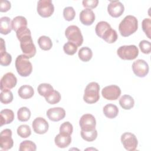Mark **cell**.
<instances>
[{"label": "cell", "instance_id": "1", "mask_svg": "<svg viewBox=\"0 0 151 151\" xmlns=\"http://www.w3.org/2000/svg\"><path fill=\"white\" fill-rule=\"evenodd\" d=\"M17 37L20 41L21 50L28 58L33 57L36 54V48L33 43L31 32L27 27L19 28L16 32Z\"/></svg>", "mask_w": 151, "mask_h": 151}, {"label": "cell", "instance_id": "2", "mask_svg": "<svg viewBox=\"0 0 151 151\" xmlns=\"http://www.w3.org/2000/svg\"><path fill=\"white\" fill-rule=\"evenodd\" d=\"M138 28V21L133 15H127L120 22L119 30L122 36L126 37L134 33Z\"/></svg>", "mask_w": 151, "mask_h": 151}, {"label": "cell", "instance_id": "3", "mask_svg": "<svg viewBox=\"0 0 151 151\" xmlns=\"http://www.w3.org/2000/svg\"><path fill=\"white\" fill-rule=\"evenodd\" d=\"M29 58L24 54L18 55L15 60V67L17 73L21 77H28L32 71V65Z\"/></svg>", "mask_w": 151, "mask_h": 151}, {"label": "cell", "instance_id": "4", "mask_svg": "<svg viewBox=\"0 0 151 151\" xmlns=\"http://www.w3.org/2000/svg\"><path fill=\"white\" fill-rule=\"evenodd\" d=\"M100 86L96 82H91L87 85L84 90L83 100L88 104L96 103L100 99Z\"/></svg>", "mask_w": 151, "mask_h": 151}, {"label": "cell", "instance_id": "5", "mask_svg": "<svg viewBox=\"0 0 151 151\" xmlns=\"http://www.w3.org/2000/svg\"><path fill=\"white\" fill-rule=\"evenodd\" d=\"M65 35L68 41L75 44L77 47L82 45L83 37L80 28L76 25H70L65 31Z\"/></svg>", "mask_w": 151, "mask_h": 151}, {"label": "cell", "instance_id": "6", "mask_svg": "<svg viewBox=\"0 0 151 151\" xmlns=\"http://www.w3.org/2000/svg\"><path fill=\"white\" fill-rule=\"evenodd\" d=\"M117 54L123 60H132L139 55V50L134 45H123L117 49Z\"/></svg>", "mask_w": 151, "mask_h": 151}, {"label": "cell", "instance_id": "7", "mask_svg": "<svg viewBox=\"0 0 151 151\" xmlns=\"http://www.w3.org/2000/svg\"><path fill=\"white\" fill-rule=\"evenodd\" d=\"M37 12L42 17L47 18L52 15L54 11L51 0H40L37 3Z\"/></svg>", "mask_w": 151, "mask_h": 151}, {"label": "cell", "instance_id": "8", "mask_svg": "<svg viewBox=\"0 0 151 151\" xmlns=\"http://www.w3.org/2000/svg\"><path fill=\"white\" fill-rule=\"evenodd\" d=\"M121 142L123 147L129 151L135 150L138 145L136 136L130 132L124 133L121 136Z\"/></svg>", "mask_w": 151, "mask_h": 151}, {"label": "cell", "instance_id": "9", "mask_svg": "<svg viewBox=\"0 0 151 151\" xmlns=\"http://www.w3.org/2000/svg\"><path fill=\"white\" fill-rule=\"evenodd\" d=\"M148 64L143 60L139 59L132 64V70L134 74L139 77H145L149 73Z\"/></svg>", "mask_w": 151, "mask_h": 151}, {"label": "cell", "instance_id": "10", "mask_svg": "<svg viewBox=\"0 0 151 151\" xmlns=\"http://www.w3.org/2000/svg\"><path fill=\"white\" fill-rule=\"evenodd\" d=\"M103 97L109 100H116L121 94L120 87L116 85H110L104 87L101 91Z\"/></svg>", "mask_w": 151, "mask_h": 151}, {"label": "cell", "instance_id": "11", "mask_svg": "<svg viewBox=\"0 0 151 151\" xmlns=\"http://www.w3.org/2000/svg\"><path fill=\"white\" fill-rule=\"evenodd\" d=\"M14 140L12 138V131L11 129H5L1 132L0 147L2 149L7 150L12 147Z\"/></svg>", "mask_w": 151, "mask_h": 151}, {"label": "cell", "instance_id": "12", "mask_svg": "<svg viewBox=\"0 0 151 151\" xmlns=\"http://www.w3.org/2000/svg\"><path fill=\"white\" fill-rule=\"evenodd\" d=\"M79 124L82 130H92L95 129L96 120L93 115L91 114H85L81 117Z\"/></svg>", "mask_w": 151, "mask_h": 151}, {"label": "cell", "instance_id": "13", "mask_svg": "<svg viewBox=\"0 0 151 151\" xmlns=\"http://www.w3.org/2000/svg\"><path fill=\"white\" fill-rule=\"evenodd\" d=\"M17 83V78L11 72L7 73L3 76L1 80L0 88L1 91L10 90L14 88Z\"/></svg>", "mask_w": 151, "mask_h": 151}, {"label": "cell", "instance_id": "14", "mask_svg": "<svg viewBox=\"0 0 151 151\" xmlns=\"http://www.w3.org/2000/svg\"><path fill=\"white\" fill-rule=\"evenodd\" d=\"M124 10L123 4L119 1H111L107 6L109 14L114 18L120 17Z\"/></svg>", "mask_w": 151, "mask_h": 151}, {"label": "cell", "instance_id": "15", "mask_svg": "<svg viewBox=\"0 0 151 151\" xmlns=\"http://www.w3.org/2000/svg\"><path fill=\"white\" fill-rule=\"evenodd\" d=\"M32 126L34 132L40 134L45 133L49 127L48 123L45 119L41 117H37L33 120Z\"/></svg>", "mask_w": 151, "mask_h": 151}, {"label": "cell", "instance_id": "16", "mask_svg": "<svg viewBox=\"0 0 151 151\" xmlns=\"http://www.w3.org/2000/svg\"><path fill=\"white\" fill-rule=\"evenodd\" d=\"M47 116L50 120L58 122L65 117V111L62 107L50 108L47 111Z\"/></svg>", "mask_w": 151, "mask_h": 151}, {"label": "cell", "instance_id": "17", "mask_svg": "<svg viewBox=\"0 0 151 151\" xmlns=\"http://www.w3.org/2000/svg\"><path fill=\"white\" fill-rule=\"evenodd\" d=\"M80 20L85 25H90L95 21V14L94 12L89 8L82 10L80 14Z\"/></svg>", "mask_w": 151, "mask_h": 151}, {"label": "cell", "instance_id": "18", "mask_svg": "<svg viewBox=\"0 0 151 151\" xmlns=\"http://www.w3.org/2000/svg\"><path fill=\"white\" fill-rule=\"evenodd\" d=\"M1 44L0 48V63L3 66L9 65L12 61L11 55L6 52L5 48V41L2 38H1Z\"/></svg>", "mask_w": 151, "mask_h": 151}, {"label": "cell", "instance_id": "19", "mask_svg": "<svg viewBox=\"0 0 151 151\" xmlns=\"http://www.w3.org/2000/svg\"><path fill=\"white\" fill-rule=\"evenodd\" d=\"M55 144L60 148H65L68 147L71 142V137L70 135L59 133L54 139Z\"/></svg>", "mask_w": 151, "mask_h": 151}, {"label": "cell", "instance_id": "20", "mask_svg": "<svg viewBox=\"0 0 151 151\" xmlns=\"http://www.w3.org/2000/svg\"><path fill=\"white\" fill-rule=\"evenodd\" d=\"M1 126L11 123L14 119V113L12 110L4 109L1 111Z\"/></svg>", "mask_w": 151, "mask_h": 151}, {"label": "cell", "instance_id": "21", "mask_svg": "<svg viewBox=\"0 0 151 151\" xmlns=\"http://www.w3.org/2000/svg\"><path fill=\"white\" fill-rule=\"evenodd\" d=\"M103 111L105 116L107 118L114 119L118 115L119 109L116 105L109 103L103 107Z\"/></svg>", "mask_w": 151, "mask_h": 151}, {"label": "cell", "instance_id": "22", "mask_svg": "<svg viewBox=\"0 0 151 151\" xmlns=\"http://www.w3.org/2000/svg\"><path fill=\"white\" fill-rule=\"evenodd\" d=\"M12 26L11 19L8 17H3L0 19V32L3 35H7L11 32Z\"/></svg>", "mask_w": 151, "mask_h": 151}, {"label": "cell", "instance_id": "23", "mask_svg": "<svg viewBox=\"0 0 151 151\" xmlns=\"http://www.w3.org/2000/svg\"><path fill=\"white\" fill-rule=\"evenodd\" d=\"M34 93V89L29 85H23L19 87L18 90L19 96L23 99H28L31 98Z\"/></svg>", "mask_w": 151, "mask_h": 151}, {"label": "cell", "instance_id": "24", "mask_svg": "<svg viewBox=\"0 0 151 151\" xmlns=\"http://www.w3.org/2000/svg\"><path fill=\"white\" fill-rule=\"evenodd\" d=\"M106 42L109 44L114 43L118 38V35L116 30L111 28V27L107 29L102 35L101 37Z\"/></svg>", "mask_w": 151, "mask_h": 151}, {"label": "cell", "instance_id": "25", "mask_svg": "<svg viewBox=\"0 0 151 151\" xmlns=\"http://www.w3.org/2000/svg\"><path fill=\"white\" fill-rule=\"evenodd\" d=\"M12 29L17 32L19 28L27 27V20L23 16H17L11 21Z\"/></svg>", "mask_w": 151, "mask_h": 151}, {"label": "cell", "instance_id": "26", "mask_svg": "<svg viewBox=\"0 0 151 151\" xmlns=\"http://www.w3.org/2000/svg\"><path fill=\"white\" fill-rule=\"evenodd\" d=\"M119 104L123 109L130 110L134 106V101L132 96L125 94L120 97L119 100Z\"/></svg>", "mask_w": 151, "mask_h": 151}, {"label": "cell", "instance_id": "27", "mask_svg": "<svg viewBox=\"0 0 151 151\" xmlns=\"http://www.w3.org/2000/svg\"><path fill=\"white\" fill-rule=\"evenodd\" d=\"M78 55L81 61L84 62H87L90 61L92 58L93 52L90 48L87 47H84L79 50Z\"/></svg>", "mask_w": 151, "mask_h": 151}, {"label": "cell", "instance_id": "28", "mask_svg": "<svg viewBox=\"0 0 151 151\" xmlns=\"http://www.w3.org/2000/svg\"><path fill=\"white\" fill-rule=\"evenodd\" d=\"M38 44L41 49L44 51L49 50L52 46V42L50 38L47 36H41L38 40Z\"/></svg>", "mask_w": 151, "mask_h": 151}, {"label": "cell", "instance_id": "29", "mask_svg": "<svg viewBox=\"0 0 151 151\" xmlns=\"http://www.w3.org/2000/svg\"><path fill=\"white\" fill-rule=\"evenodd\" d=\"M37 90L40 96L45 97L53 91L54 88L52 87V86L50 84L41 83L38 86Z\"/></svg>", "mask_w": 151, "mask_h": 151}, {"label": "cell", "instance_id": "30", "mask_svg": "<svg viewBox=\"0 0 151 151\" xmlns=\"http://www.w3.org/2000/svg\"><path fill=\"white\" fill-rule=\"evenodd\" d=\"M18 119L21 122H27L31 117V111L26 107H22L17 111Z\"/></svg>", "mask_w": 151, "mask_h": 151}, {"label": "cell", "instance_id": "31", "mask_svg": "<svg viewBox=\"0 0 151 151\" xmlns=\"http://www.w3.org/2000/svg\"><path fill=\"white\" fill-rule=\"evenodd\" d=\"M81 137L87 141V142H92L97 137V131L95 129L88 131L81 130Z\"/></svg>", "mask_w": 151, "mask_h": 151}, {"label": "cell", "instance_id": "32", "mask_svg": "<svg viewBox=\"0 0 151 151\" xmlns=\"http://www.w3.org/2000/svg\"><path fill=\"white\" fill-rule=\"evenodd\" d=\"M37 146L35 143L31 140H24L19 145V151H35Z\"/></svg>", "mask_w": 151, "mask_h": 151}, {"label": "cell", "instance_id": "33", "mask_svg": "<svg viewBox=\"0 0 151 151\" xmlns=\"http://www.w3.org/2000/svg\"><path fill=\"white\" fill-rule=\"evenodd\" d=\"M110 27H111L110 25L107 22L103 21H100L98 22L96 26V28H95L96 33L99 37L101 38L103 33L105 32V31H106L107 29H109Z\"/></svg>", "mask_w": 151, "mask_h": 151}, {"label": "cell", "instance_id": "34", "mask_svg": "<svg viewBox=\"0 0 151 151\" xmlns=\"http://www.w3.org/2000/svg\"><path fill=\"white\" fill-rule=\"evenodd\" d=\"M45 100L51 104H55L58 103L61 100L60 93L56 90H53V91L48 96L45 97Z\"/></svg>", "mask_w": 151, "mask_h": 151}, {"label": "cell", "instance_id": "35", "mask_svg": "<svg viewBox=\"0 0 151 151\" xmlns=\"http://www.w3.org/2000/svg\"><path fill=\"white\" fill-rule=\"evenodd\" d=\"M0 96L1 102L5 104H8L13 100V94L10 90H4L2 91Z\"/></svg>", "mask_w": 151, "mask_h": 151}, {"label": "cell", "instance_id": "36", "mask_svg": "<svg viewBox=\"0 0 151 151\" xmlns=\"http://www.w3.org/2000/svg\"><path fill=\"white\" fill-rule=\"evenodd\" d=\"M17 134L22 138H27L31 134V130L29 126L22 124L17 129Z\"/></svg>", "mask_w": 151, "mask_h": 151}, {"label": "cell", "instance_id": "37", "mask_svg": "<svg viewBox=\"0 0 151 151\" xmlns=\"http://www.w3.org/2000/svg\"><path fill=\"white\" fill-rule=\"evenodd\" d=\"M78 47L72 42L68 41L63 46L64 52L68 55H74L77 51Z\"/></svg>", "mask_w": 151, "mask_h": 151}, {"label": "cell", "instance_id": "38", "mask_svg": "<svg viewBox=\"0 0 151 151\" xmlns=\"http://www.w3.org/2000/svg\"><path fill=\"white\" fill-rule=\"evenodd\" d=\"M63 16L65 20L72 21L76 16L75 10L71 6H67L63 10Z\"/></svg>", "mask_w": 151, "mask_h": 151}, {"label": "cell", "instance_id": "39", "mask_svg": "<svg viewBox=\"0 0 151 151\" xmlns=\"http://www.w3.org/2000/svg\"><path fill=\"white\" fill-rule=\"evenodd\" d=\"M73 131V125L69 122H65L62 123L60 127V133L71 135Z\"/></svg>", "mask_w": 151, "mask_h": 151}, {"label": "cell", "instance_id": "40", "mask_svg": "<svg viewBox=\"0 0 151 151\" xmlns=\"http://www.w3.org/2000/svg\"><path fill=\"white\" fill-rule=\"evenodd\" d=\"M142 29L147 37L150 39L151 32V19L150 18H145L142 22Z\"/></svg>", "mask_w": 151, "mask_h": 151}, {"label": "cell", "instance_id": "41", "mask_svg": "<svg viewBox=\"0 0 151 151\" xmlns=\"http://www.w3.org/2000/svg\"><path fill=\"white\" fill-rule=\"evenodd\" d=\"M139 47L141 51L146 54L150 53L151 51V44L149 41L146 40H142L139 43Z\"/></svg>", "mask_w": 151, "mask_h": 151}, {"label": "cell", "instance_id": "42", "mask_svg": "<svg viewBox=\"0 0 151 151\" xmlns=\"http://www.w3.org/2000/svg\"><path fill=\"white\" fill-rule=\"evenodd\" d=\"M82 3L84 7L91 9V8H94L97 6L99 4V1L98 0H84L83 1Z\"/></svg>", "mask_w": 151, "mask_h": 151}, {"label": "cell", "instance_id": "43", "mask_svg": "<svg viewBox=\"0 0 151 151\" xmlns=\"http://www.w3.org/2000/svg\"><path fill=\"white\" fill-rule=\"evenodd\" d=\"M11 2L7 0H1L0 2V11L6 12L11 8Z\"/></svg>", "mask_w": 151, "mask_h": 151}]
</instances>
